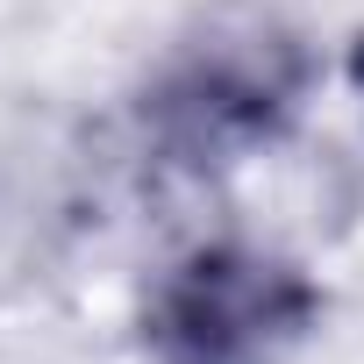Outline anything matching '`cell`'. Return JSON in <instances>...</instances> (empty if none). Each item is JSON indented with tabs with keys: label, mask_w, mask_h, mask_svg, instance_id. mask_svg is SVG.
Returning <instances> with one entry per match:
<instances>
[{
	"label": "cell",
	"mask_w": 364,
	"mask_h": 364,
	"mask_svg": "<svg viewBox=\"0 0 364 364\" xmlns=\"http://www.w3.org/2000/svg\"><path fill=\"white\" fill-rule=\"evenodd\" d=\"M350 72H357V86H364V36H357V58H350Z\"/></svg>",
	"instance_id": "3957f363"
},
{
	"label": "cell",
	"mask_w": 364,
	"mask_h": 364,
	"mask_svg": "<svg viewBox=\"0 0 364 364\" xmlns=\"http://www.w3.org/2000/svg\"><path fill=\"white\" fill-rule=\"evenodd\" d=\"M314 314L321 286L300 264L250 243H208L157 279L143 343L157 364H272L314 328Z\"/></svg>",
	"instance_id": "7a4b0ae2"
},
{
	"label": "cell",
	"mask_w": 364,
	"mask_h": 364,
	"mask_svg": "<svg viewBox=\"0 0 364 364\" xmlns=\"http://www.w3.org/2000/svg\"><path fill=\"white\" fill-rule=\"evenodd\" d=\"M314 79V58L279 22H236L208 29L193 50H178L164 79L143 93V129L178 164H236L286 136L300 114V93Z\"/></svg>",
	"instance_id": "6da1fadb"
}]
</instances>
